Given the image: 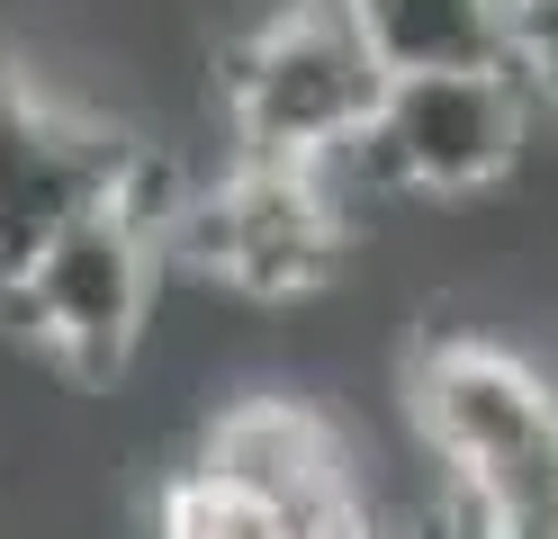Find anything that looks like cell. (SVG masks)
Wrapping results in <instances>:
<instances>
[{
	"mask_svg": "<svg viewBox=\"0 0 558 539\" xmlns=\"http://www.w3.org/2000/svg\"><path fill=\"white\" fill-rule=\"evenodd\" d=\"M414 422L441 467L433 513L460 539H558V395L496 342H424Z\"/></svg>",
	"mask_w": 558,
	"mask_h": 539,
	"instance_id": "cell-1",
	"label": "cell"
},
{
	"mask_svg": "<svg viewBox=\"0 0 558 539\" xmlns=\"http://www.w3.org/2000/svg\"><path fill=\"white\" fill-rule=\"evenodd\" d=\"M154 261H162V207H154V162H145L118 198L63 216L0 279V297H10L19 333L73 387H118L154 315Z\"/></svg>",
	"mask_w": 558,
	"mask_h": 539,
	"instance_id": "cell-2",
	"label": "cell"
},
{
	"mask_svg": "<svg viewBox=\"0 0 558 539\" xmlns=\"http://www.w3.org/2000/svg\"><path fill=\"white\" fill-rule=\"evenodd\" d=\"M388 72L361 46V27L342 0H289L262 19L226 63V126L234 154L262 162H333L352 154Z\"/></svg>",
	"mask_w": 558,
	"mask_h": 539,
	"instance_id": "cell-3",
	"label": "cell"
},
{
	"mask_svg": "<svg viewBox=\"0 0 558 539\" xmlns=\"http://www.w3.org/2000/svg\"><path fill=\"white\" fill-rule=\"evenodd\" d=\"M541 90L522 63H469V72H388L352 154L414 198H477L513 180L532 144Z\"/></svg>",
	"mask_w": 558,
	"mask_h": 539,
	"instance_id": "cell-4",
	"label": "cell"
},
{
	"mask_svg": "<svg viewBox=\"0 0 558 539\" xmlns=\"http://www.w3.org/2000/svg\"><path fill=\"white\" fill-rule=\"evenodd\" d=\"M145 171V144L99 108H63L37 72L0 54V279L37 252L63 216L118 198Z\"/></svg>",
	"mask_w": 558,
	"mask_h": 539,
	"instance_id": "cell-5",
	"label": "cell"
},
{
	"mask_svg": "<svg viewBox=\"0 0 558 539\" xmlns=\"http://www.w3.org/2000/svg\"><path fill=\"white\" fill-rule=\"evenodd\" d=\"M190 243L207 279H226L262 306H289V297H316L342 270V198L325 162L234 154V171L190 207Z\"/></svg>",
	"mask_w": 558,
	"mask_h": 539,
	"instance_id": "cell-6",
	"label": "cell"
},
{
	"mask_svg": "<svg viewBox=\"0 0 558 539\" xmlns=\"http://www.w3.org/2000/svg\"><path fill=\"white\" fill-rule=\"evenodd\" d=\"M207 467L243 477L262 503H279V522L298 539H369L361 530V486L352 450L333 441V422L298 395H243L207 431Z\"/></svg>",
	"mask_w": 558,
	"mask_h": 539,
	"instance_id": "cell-7",
	"label": "cell"
},
{
	"mask_svg": "<svg viewBox=\"0 0 558 539\" xmlns=\"http://www.w3.org/2000/svg\"><path fill=\"white\" fill-rule=\"evenodd\" d=\"M378 72H469V63H522L505 0H342ZM532 72V63H522Z\"/></svg>",
	"mask_w": 558,
	"mask_h": 539,
	"instance_id": "cell-8",
	"label": "cell"
},
{
	"mask_svg": "<svg viewBox=\"0 0 558 539\" xmlns=\"http://www.w3.org/2000/svg\"><path fill=\"white\" fill-rule=\"evenodd\" d=\"M154 539H298L279 522V503H262L243 477L226 467H181V477L162 486V513H154Z\"/></svg>",
	"mask_w": 558,
	"mask_h": 539,
	"instance_id": "cell-9",
	"label": "cell"
},
{
	"mask_svg": "<svg viewBox=\"0 0 558 539\" xmlns=\"http://www.w3.org/2000/svg\"><path fill=\"white\" fill-rule=\"evenodd\" d=\"M505 19H513V46H522V63H549L558 54V0H505Z\"/></svg>",
	"mask_w": 558,
	"mask_h": 539,
	"instance_id": "cell-10",
	"label": "cell"
},
{
	"mask_svg": "<svg viewBox=\"0 0 558 539\" xmlns=\"http://www.w3.org/2000/svg\"><path fill=\"white\" fill-rule=\"evenodd\" d=\"M532 90H541V118H558V54H549V63L532 72Z\"/></svg>",
	"mask_w": 558,
	"mask_h": 539,
	"instance_id": "cell-11",
	"label": "cell"
}]
</instances>
